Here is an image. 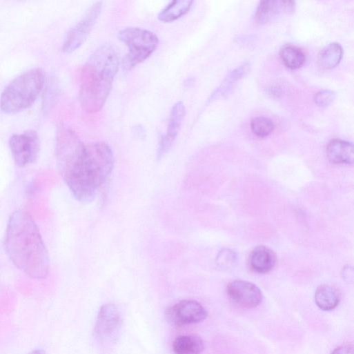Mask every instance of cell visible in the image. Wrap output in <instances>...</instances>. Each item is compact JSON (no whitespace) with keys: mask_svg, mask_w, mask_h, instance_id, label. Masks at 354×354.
Returning <instances> with one entry per match:
<instances>
[{"mask_svg":"<svg viewBox=\"0 0 354 354\" xmlns=\"http://www.w3.org/2000/svg\"><path fill=\"white\" fill-rule=\"evenodd\" d=\"M6 249L20 270L32 278L46 279L50 274L48 251L32 216L26 210H16L8 222Z\"/></svg>","mask_w":354,"mask_h":354,"instance_id":"6da1fadb","label":"cell"},{"mask_svg":"<svg viewBox=\"0 0 354 354\" xmlns=\"http://www.w3.org/2000/svg\"><path fill=\"white\" fill-rule=\"evenodd\" d=\"M119 65L120 55L113 45H104L90 56L81 77L80 103L86 112L96 113L103 108Z\"/></svg>","mask_w":354,"mask_h":354,"instance_id":"7a4b0ae2","label":"cell"},{"mask_svg":"<svg viewBox=\"0 0 354 354\" xmlns=\"http://www.w3.org/2000/svg\"><path fill=\"white\" fill-rule=\"evenodd\" d=\"M56 155L61 175L75 197L86 204L93 201L97 189L86 173V146L65 125L60 126L57 131Z\"/></svg>","mask_w":354,"mask_h":354,"instance_id":"3957f363","label":"cell"},{"mask_svg":"<svg viewBox=\"0 0 354 354\" xmlns=\"http://www.w3.org/2000/svg\"><path fill=\"white\" fill-rule=\"evenodd\" d=\"M46 75L41 68L30 70L13 80L0 97V110L14 115L31 108L41 94Z\"/></svg>","mask_w":354,"mask_h":354,"instance_id":"277c9868","label":"cell"},{"mask_svg":"<svg viewBox=\"0 0 354 354\" xmlns=\"http://www.w3.org/2000/svg\"><path fill=\"white\" fill-rule=\"evenodd\" d=\"M119 39L128 48L122 66L130 71L147 60L157 50L159 38L154 33L139 28H128L119 32Z\"/></svg>","mask_w":354,"mask_h":354,"instance_id":"5b68a950","label":"cell"},{"mask_svg":"<svg viewBox=\"0 0 354 354\" xmlns=\"http://www.w3.org/2000/svg\"><path fill=\"white\" fill-rule=\"evenodd\" d=\"M115 157L110 147L104 142L86 146V168L88 179L98 189L111 175Z\"/></svg>","mask_w":354,"mask_h":354,"instance_id":"8992f818","label":"cell"},{"mask_svg":"<svg viewBox=\"0 0 354 354\" xmlns=\"http://www.w3.org/2000/svg\"><path fill=\"white\" fill-rule=\"evenodd\" d=\"M10 147L16 164L24 168L38 159L41 150L40 138L34 130L17 134L10 138Z\"/></svg>","mask_w":354,"mask_h":354,"instance_id":"52a82bcc","label":"cell"},{"mask_svg":"<svg viewBox=\"0 0 354 354\" xmlns=\"http://www.w3.org/2000/svg\"><path fill=\"white\" fill-rule=\"evenodd\" d=\"M101 10L102 3H96L90 8L82 20L69 31L62 48L64 53L71 54L84 44L97 23Z\"/></svg>","mask_w":354,"mask_h":354,"instance_id":"ba28073f","label":"cell"},{"mask_svg":"<svg viewBox=\"0 0 354 354\" xmlns=\"http://www.w3.org/2000/svg\"><path fill=\"white\" fill-rule=\"evenodd\" d=\"M207 316L206 308L195 300H182L166 311L167 320L177 326L201 322Z\"/></svg>","mask_w":354,"mask_h":354,"instance_id":"9c48e42d","label":"cell"},{"mask_svg":"<svg viewBox=\"0 0 354 354\" xmlns=\"http://www.w3.org/2000/svg\"><path fill=\"white\" fill-rule=\"evenodd\" d=\"M122 315L118 307L112 304L101 306L97 319L95 332L104 340L114 341L121 330Z\"/></svg>","mask_w":354,"mask_h":354,"instance_id":"30bf717a","label":"cell"},{"mask_svg":"<svg viewBox=\"0 0 354 354\" xmlns=\"http://www.w3.org/2000/svg\"><path fill=\"white\" fill-rule=\"evenodd\" d=\"M227 294L235 304L245 309L256 308L263 299L260 289L253 283L244 280L230 282L227 286Z\"/></svg>","mask_w":354,"mask_h":354,"instance_id":"8fae6325","label":"cell"},{"mask_svg":"<svg viewBox=\"0 0 354 354\" xmlns=\"http://www.w3.org/2000/svg\"><path fill=\"white\" fill-rule=\"evenodd\" d=\"M186 114L185 106L183 102L179 101L173 107L165 135L160 140L157 159H162L172 148L180 130Z\"/></svg>","mask_w":354,"mask_h":354,"instance_id":"7c38bea8","label":"cell"},{"mask_svg":"<svg viewBox=\"0 0 354 354\" xmlns=\"http://www.w3.org/2000/svg\"><path fill=\"white\" fill-rule=\"evenodd\" d=\"M295 10V2L267 0L259 3L255 12V19L259 25L266 24L282 16L292 14Z\"/></svg>","mask_w":354,"mask_h":354,"instance_id":"4fadbf2b","label":"cell"},{"mask_svg":"<svg viewBox=\"0 0 354 354\" xmlns=\"http://www.w3.org/2000/svg\"><path fill=\"white\" fill-rule=\"evenodd\" d=\"M276 255L268 247L259 246L254 248L249 256V266L255 273L265 274L275 266Z\"/></svg>","mask_w":354,"mask_h":354,"instance_id":"5bb4252c","label":"cell"},{"mask_svg":"<svg viewBox=\"0 0 354 354\" xmlns=\"http://www.w3.org/2000/svg\"><path fill=\"white\" fill-rule=\"evenodd\" d=\"M326 157L333 164L352 165L354 161L353 146L347 141L334 139L327 146Z\"/></svg>","mask_w":354,"mask_h":354,"instance_id":"9a60e30c","label":"cell"},{"mask_svg":"<svg viewBox=\"0 0 354 354\" xmlns=\"http://www.w3.org/2000/svg\"><path fill=\"white\" fill-rule=\"evenodd\" d=\"M175 354H201L204 350L202 338L197 335L178 336L173 344Z\"/></svg>","mask_w":354,"mask_h":354,"instance_id":"2e32d148","label":"cell"},{"mask_svg":"<svg viewBox=\"0 0 354 354\" xmlns=\"http://www.w3.org/2000/svg\"><path fill=\"white\" fill-rule=\"evenodd\" d=\"M193 3L190 0H175L161 11L158 19L166 23L176 21L188 13Z\"/></svg>","mask_w":354,"mask_h":354,"instance_id":"e0dca14e","label":"cell"},{"mask_svg":"<svg viewBox=\"0 0 354 354\" xmlns=\"http://www.w3.org/2000/svg\"><path fill=\"white\" fill-rule=\"evenodd\" d=\"M315 300L317 306L323 311H332L340 302L337 291L328 285H321L315 291Z\"/></svg>","mask_w":354,"mask_h":354,"instance_id":"ac0fdd59","label":"cell"},{"mask_svg":"<svg viewBox=\"0 0 354 354\" xmlns=\"http://www.w3.org/2000/svg\"><path fill=\"white\" fill-rule=\"evenodd\" d=\"M343 55L342 47L337 43H331L324 47L319 53V66L325 70L335 68L340 62Z\"/></svg>","mask_w":354,"mask_h":354,"instance_id":"d6986e66","label":"cell"},{"mask_svg":"<svg viewBox=\"0 0 354 354\" xmlns=\"http://www.w3.org/2000/svg\"><path fill=\"white\" fill-rule=\"evenodd\" d=\"M280 57L284 64L291 70L301 68L306 60L303 51L293 46H286L280 51Z\"/></svg>","mask_w":354,"mask_h":354,"instance_id":"ffe728a7","label":"cell"},{"mask_svg":"<svg viewBox=\"0 0 354 354\" xmlns=\"http://www.w3.org/2000/svg\"><path fill=\"white\" fill-rule=\"evenodd\" d=\"M248 64H244L229 74L220 87L213 94L210 100L213 101L226 95L235 84V83L248 73Z\"/></svg>","mask_w":354,"mask_h":354,"instance_id":"44dd1931","label":"cell"},{"mask_svg":"<svg viewBox=\"0 0 354 354\" xmlns=\"http://www.w3.org/2000/svg\"><path fill=\"white\" fill-rule=\"evenodd\" d=\"M252 132L259 137H266L275 130L274 123L269 119L259 117L253 119L250 123Z\"/></svg>","mask_w":354,"mask_h":354,"instance_id":"7402d4cb","label":"cell"},{"mask_svg":"<svg viewBox=\"0 0 354 354\" xmlns=\"http://www.w3.org/2000/svg\"><path fill=\"white\" fill-rule=\"evenodd\" d=\"M236 259V254L233 250L225 248L219 252L216 263L221 268H228L233 266Z\"/></svg>","mask_w":354,"mask_h":354,"instance_id":"603a6c76","label":"cell"},{"mask_svg":"<svg viewBox=\"0 0 354 354\" xmlns=\"http://www.w3.org/2000/svg\"><path fill=\"white\" fill-rule=\"evenodd\" d=\"M335 94L331 90H322L317 92L314 97L315 104L320 108L328 106L334 100Z\"/></svg>","mask_w":354,"mask_h":354,"instance_id":"cb8c5ba5","label":"cell"},{"mask_svg":"<svg viewBox=\"0 0 354 354\" xmlns=\"http://www.w3.org/2000/svg\"><path fill=\"white\" fill-rule=\"evenodd\" d=\"M331 354H354L353 346L351 344L340 346L335 348Z\"/></svg>","mask_w":354,"mask_h":354,"instance_id":"d4e9b609","label":"cell"},{"mask_svg":"<svg viewBox=\"0 0 354 354\" xmlns=\"http://www.w3.org/2000/svg\"><path fill=\"white\" fill-rule=\"evenodd\" d=\"M342 276L346 282H352L353 279V269L349 266H346L342 269Z\"/></svg>","mask_w":354,"mask_h":354,"instance_id":"484cf974","label":"cell"},{"mask_svg":"<svg viewBox=\"0 0 354 354\" xmlns=\"http://www.w3.org/2000/svg\"><path fill=\"white\" fill-rule=\"evenodd\" d=\"M134 132L136 133L137 136L139 138L146 137V130L141 125L136 126L134 128Z\"/></svg>","mask_w":354,"mask_h":354,"instance_id":"4316f807","label":"cell"},{"mask_svg":"<svg viewBox=\"0 0 354 354\" xmlns=\"http://www.w3.org/2000/svg\"><path fill=\"white\" fill-rule=\"evenodd\" d=\"M28 354H46V352L43 349H37Z\"/></svg>","mask_w":354,"mask_h":354,"instance_id":"83f0119b","label":"cell"}]
</instances>
